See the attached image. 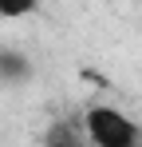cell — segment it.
I'll list each match as a JSON object with an SVG mask.
<instances>
[{
	"label": "cell",
	"instance_id": "3",
	"mask_svg": "<svg viewBox=\"0 0 142 147\" xmlns=\"http://www.w3.org/2000/svg\"><path fill=\"white\" fill-rule=\"evenodd\" d=\"M0 76H8V80L28 76V64L20 60V52H0Z\"/></svg>",
	"mask_w": 142,
	"mask_h": 147
},
{
	"label": "cell",
	"instance_id": "4",
	"mask_svg": "<svg viewBox=\"0 0 142 147\" xmlns=\"http://www.w3.org/2000/svg\"><path fill=\"white\" fill-rule=\"evenodd\" d=\"M28 12H36V0H0V16L4 20H20Z\"/></svg>",
	"mask_w": 142,
	"mask_h": 147
},
{
	"label": "cell",
	"instance_id": "2",
	"mask_svg": "<svg viewBox=\"0 0 142 147\" xmlns=\"http://www.w3.org/2000/svg\"><path fill=\"white\" fill-rule=\"evenodd\" d=\"M44 147H83V139H79V131H75L71 123H55Z\"/></svg>",
	"mask_w": 142,
	"mask_h": 147
},
{
	"label": "cell",
	"instance_id": "1",
	"mask_svg": "<svg viewBox=\"0 0 142 147\" xmlns=\"http://www.w3.org/2000/svg\"><path fill=\"white\" fill-rule=\"evenodd\" d=\"M83 127H87V139H91L95 147H138V139H142L138 123L130 119L126 111L111 107V103H95V107H87Z\"/></svg>",
	"mask_w": 142,
	"mask_h": 147
}]
</instances>
